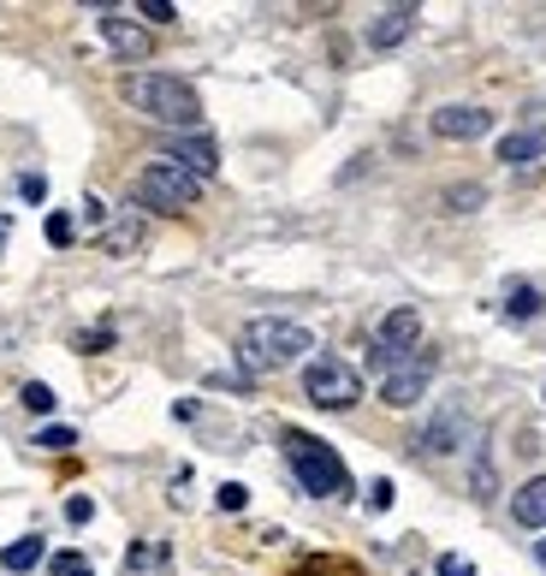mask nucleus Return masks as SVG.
<instances>
[{
  "mask_svg": "<svg viewBox=\"0 0 546 576\" xmlns=\"http://www.w3.org/2000/svg\"><path fill=\"white\" fill-rule=\"evenodd\" d=\"M90 511H96V505H90L84 494H78V499H66V517H72V523H90Z\"/></svg>",
  "mask_w": 546,
  "mask_h": 576,
  "instance_id": "c85d7f7f",
  "label": "nucleus"
},
{
  "mask_svg": "<svg viewBox=\"0 0 546 576\" xmlns=\"http://www.w3.org/2000/svg\"><path fill=\"white\" fill-rule=\"evenodd\" d=\"M167 161H179L185 172L208 179V172L220 167V149H214V137H202V131H179V137L167 143Z\"/></svg>",
  "mask_w": 546,
  "mask_h": 576,
  "instance_id": "9d476101",
  "label": "nucleus"
},
{
  "mask_svg": "<svg viewBox=\"0 0 546 576\" xmlns=\"http://www.w3.org/2000/svg\"><path fill=\"white\" fill-rule=\"evenodd\" d=\"M493 155H499L505 167H529V161L546 155V131H511V137H499V149H493Z\"/></svg>",
  "mask_w": 546,
  "mask_h": 576,
  "instance_id": "4468645a",
  "label": "nucleus"
},
{
  "mask_svg": "<svg viewBox=\"0 0 546 576\" xmlns=\"http://www.w3.org/2000/svg\"><path fill=\"white\" fill-rule=\"evenodd\" d=\"M410 30H416V7H386V12H374V24H368V48L392 54L398 42H410Z\"/></svg>",
  "mask_w": 546,
  "mask_h": 576,
  "instance_id": "f8f14e48",
  "label": "nucleus"
},
{
  "mask_svg": "<svg viewBox=\"0 0 546 576\" xmlns=\"http://www.w3.org/2000/svg\"><path fill=\"white\" fill-rule=\"evenodd\" d=\"M475 440V422H469V410L457 405H440L434 417H428V428L416 434V446H422V452H434V458H446V452H464V446Z\"/></svg>",
  "mask_w": 546,
  "mask_h": 576,
  "instance_id": "6e6552de",
  "label": "nucleus"
},
{
  "mask_svg": "<svg viewBox=\"0 0 546 576\" xmlns=\"http://www.w3.org/2000/svg\"><path fill=\"white\" fill-rule=\"evenodd\" d=\"M285 463H291V475L303 482V494H315V499H345L351 494L345 458H339L327 440H315V434L285 428Z\"/></svg>",
  "mask_w": 546,
  "mask_h": 576,
  "instance_id": "7ed1b4c3",
  "label": "nucleus"
},
{
  "mask_svg": "<svg viewBox=\"0 0 546 576\" xmlns=\"http://www.w3.org/2000/svg\"><path fill=\"white\" fill-rule=\"evenodd\" d=\"M101 42H107L119 60H143L149 54V30L131 24V18H119V12H101Z\"/></svg>",
  "mask_w": 546,
  "mask_h": 576,
  "instance_id": "9b49d317",
  "label": "nucleus"
},
{
  "mask_svg": "<svg viewBox=\"0 0 546 576\" xmlns=\"http://www.w3.org/2000/svg\"><path fill=\"white\" fill-rule=\"evenodd\" d=\"M214 499H220V511H244L250 487H244V482H226V487H220V494H214Z\"/></svg>",
  "mask_w": 546,
  "mask_h": 576,
  "instance_id": "b1692460",
  "label": "nucleus"
},
{
  "mask_svg": "<svg viewBox=\"0 0 546 576\" xmlns=\"http://www.w3.org/2000/svg\"><path fill=\"white\" fill-rule=\"evenodd\" d=\"M303 398H309L315 410H351L363 398V374L339 357H315L309 369H303Z\"/></svg>",
  "mask_w": 546,
  "mask_h": 576,
  "instance_id": "39448f33",
  "label": "nucleus"
},
{
  "mask_svg": "<svg viewBox=\"0 0 546 576\" xmlns=\"http://www.w3.org/2000/svg\"><path fill=\"white\" fill-rule=\"evenodd\" d=\"M511 517L523 523V529H546V475H529L511 494Z\"/></svg>",
  "mask_w": 546,
  "mask_h": 576,
  "instance_id": "ddd939ff",
  "label": "nucleus"
},
{
  "mask_svg": "<svg viewBox=\"0 0 546 576\" xmlns=\"http://www.w3.org/2000/svg\"><path fill=\"white\" fill-rule=\"evenodd\" d=\"M434 369H440V357L434 350H410V357L398 362V369L380 381V398H386L392 410H410V405H422L428 398V381H434Z\"/></svg>",
  "mask_w": 546,
  "mask_h": 576,
  "instance_id": "0eeeda50",
  "label": "nucleus"
},
{
  "mask_svg": "<svg viewBox=\"0 0 546 576\" xmlns=\"http://www.w3.org/2000/svg\"><path fill=\"white\" fill-rule=\"evenodd\" d=\"M113 345V333L101 328V333H78V350H107Z\"/></svg>",
  "mask_w": 546,
  "mask_h": 576,
  "instance_id": "cd10ccee",
  "label": "nucleus"
},
{
  "mask_svg": "<svg viewBox=\"0 0 546 576\" xmlns=\"http://www.w3.org/2000/svg\"><path fill=\"white\" fill-rule=\"evenodd\" d=\"M440 203H446L452 215H475V208L487 203V191H481V184H452V191L440 196Z\"/></svg>",
  "mask_w": 546,
  "mask_h": 576,
  "instance_id": "a211bd4d",
  "label": "nucleus"
},
{
  "mask_svg": "<svg viewBox=\"0 0 546 576\" xmlns=\"http://www.w3.org/2000/svg\"><path fill=\"white\" fill-rule=\"evenodd\" d=\"M125 102H131L143 119L173 125V131H196L202 125L196 90H190L185 78H173V72H131V78H125Z\"/></svg>",
  "mask_w": 546,
  "mask_h": 576,
  "instance_id": "f03ea898",
  "label": "nucleus"
},
{
  "mask_svg": "<svg viewBox=\"0 0 546 576\" xmlns=\"http://www.w3.org/2000/svg\"><path fill=\"white\" fill-rule=\"evenodd\" d=\"M137 12H143L149 24H173V18H179V7H173V0H143Z\"/></svg>",
  "mask_w": 546,
  "mask_h": 576,
  "instance_id": "5701e85b",
  "label": "nucleus"
},
{
  "mask_svg": "<svg viewBox=\"0 0 546 576\" xmlns=\"http://www.w3.org/2000/svg\"><path fill=\"white\" fill-rule=\"evenodd\" d=\"M137 244H143V208H131V215H119L107 232H101V249H107V256H131Z\"/></svg>",
  "mask_w": 546,
  "mask_h": 576,
  "instance_id": "2eb2a0df",
  "label": "nucleus"
},
{
  "mask_svg": "<svg viewBox=\"0 0 546 576\" xmlns=\"http://www.w3.org/2000/svg\"><path fill=\"white\" fill-rule=\"evenodd\" d=\"M42 553H48V547H42V541H36V535H24V541H12V547H7V553H0V565H7L12 576H24V571H30V565H42Z\"/></svg>",
  "mask_w": 546,
  "mask_h": 576,
  "instance_id": "f3484780",
  "label": "nucleus"
},
{
  "mask_svg": "<svg viewBox=\"0 0 546 576\" xmlns=\"http://www.w3.org/2000/svg\"><path fill=\"white\" fill-rule=\"evenodd\" d=\"M392 505V482H374L368 487V511H386Z\"/></svg>",
  "mask_w": 546,
  "mask_h": 576,
  "instance_id": "bb28decb",
  "label": "nucleus"
},
{
  "mask_svg": "<svg viewBox=\"0 0 546 576\" xmlns=\"http://www.w3.org/2000/svg\"><path fill=\"white\" fill-rule=\"evenodd\" d=\"M7 238H12V220H7V215H0V244H7Z\"/></svg>",
  "mask_w": 546,
  "mask_h": 576,
  "instance_id": "c756f323",
  "label": "nucleus"
},
{
  "mask_svg": "<svg viewBox=\"0 0 546 576\" xmlns=\"http://www.w3.org/2000/svg\"><path fill=\"white\" fill-rule=\"evenodd\" d=\"M36 446H42V452H72L78 434H72V428H42V434H36Z\"/></svg>",
  "mask_w": 546,
  "mask_h": 576,
  "instance_id": "412c9836",
  "label": "nucleus"
},
{
  "mask_svg": "<svg viewBox=\"0 0 546 576\" xmlns=\"http://www.w3.org/2000/svg\"><path fill=\"white\" fill-rule=\"evenodd\" d=\"M72 215H48V244H72Z\"/></svg>",
  "mask_w": 546,
  "mask_h": 576,
  "instance_id": "393cba45",
  "label": "nucleus"
},
{
  "mask_svg": "<svg viewBox=\"0 0 546 576\" xmlns=\"http://www.w3.org/2000/svg\"><path fill=\"white\" fill-rule=\"evenodd\" d=\"M493 131V114L487 107H469V102H452L434 114V137H446V143H475V137Z\"/></svg>",
  "mask_w": 546,
  "mask_h": 576,
  "instance_id": "1a4fd4ad",
  "label": "nucleus"
},
{
  "mask_svg": "<svg viewBox=\"0 0 546 576\" xmlns=\"http://www.w3.org/2000/svg\"><path fill=\"white\" fill-rule=\"evenodd\" d=\"M469 487H475V499H493V487H499V470H493V458H475V475H469Z\"/></svg>",
  "mask_w": 546,
  "mask_h": 576,
  "instance_id": "aec40b11",
  "label": "nucleus"
},
{
  "mask_svg": "<svg viewBox=\"0 0 546 576\" xmlns=\"http://www.w3.org/2000/svg\"><path fill=\"white\" fill-rule=\"evenodd\" d=\"M131 196L143 208H155V215H185V208L202 196V179H196V172H185L179 161L161 155V161H149V167L131 179Z\"/></svg>",
  "mask_w": 546,
  "mask_h": 576,
  "instance_id": "20e7f679",
  "label": "nucleus"
},
{
  "mask_svg": "<svg viewBox=\"0 0 546 576\" xmlns=\"http://www.w3.org/2000/svg\"><path fill=\"white\" fill-rule=\"evenodd\" d=\"M48 565H54V576H90V559H78V553H54Z\"/></svg>",
  "mask_w": 546,
  "mask_h": 576,
  "instance_id": "4be33fe9",
  "label": "nucleus"
},
{
  "mask_svg": "<svg viewBox=\"0 0 546 576\" xmlns=\"http://www.w3.org/2000/svg\"><path fill=\"white\" fill-rule=\"evenodd\" d=\"M410 350H422V316H416L410 304H398V309H386L380 328H374V369L392 374Z\"/></svg>",
  "mask_w": 546,
  "mask_h": 576,
  "instance_id": "423d86ee",
  "label": "nucleus"
},
{
  "mask_svg": "<svg viewBox=\"0 0 546 576\" xmlns=\"http://www.w3.org/2000/svg\"><path fill=\"white\" fill-rule=\"evenodd\" d=\"M18 398H24V410H36V417H48V410H54V386H48V381H30Z\"/></svg>",
  "mask_w": 546,
  "mask_h": 576,
  "instance_id": "6ab92c4d",
  "label": "nucleus"
},
{
  "mask_svg": "<svg viewBox=\"0 0 546 576\" xmlns=\"http://www.w3.org/2000/svg\"><path fill=\"white\" fill-rule=\"evenodd\" d=\"M541 304H546V292L535 280H511V285H505V321H535Z\"/></svg>",
  "mask_w": 546,
  "mask_h": 576,
  "instance_id": "dca6fc26",
  "label": "nucleus"
},
{
  "mask_svg": "<svg viewBox=\"0 0 546 576\" xmlns=\"http://www.w3.org/2000/svg\"><path fill=\"white\" fill-rule=\"evenodd\" d=\"M309 350H315V333L303 328V321H285V316H256L238 333V362H244L250 374L291 369V362H303Z\"/></svg>",
  "mask_w": 546,
  "mask_h": 576,
  "instance_id": "f257e3e1",
  "label": "nucleus"
},
{
  "mask_svg": "<svg viewBox=\"0 0 546 576\" xmlns=\"http://www.w3.org/2000/svg\"><path fill=\"white\" fill-rule=\"evenodd\" d=\"M440 576H475V565H469L464 553H446V559H440Z\"/></svg>",
  "mask_w": 546,
  "mask_h": 576,
  "instance_id": "a878e982",
  "label": "nucleus"
}]
</instances>
